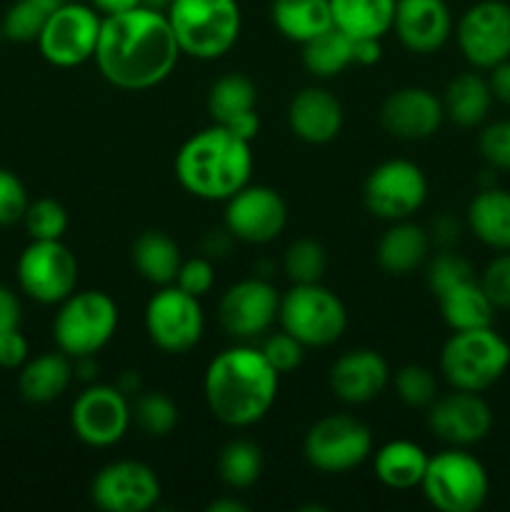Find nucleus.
Returning <instances> with one entry per match:
<instances>
[{
	"instance_id": "7ed1b4c3",
	"label": "nucleus",
	"mask_w": 510,
	"mask_h": 512,
	"mask_svg": "<svg viewBox=\"0 0 510 512\" xmlns=\"http://www.w3.org/2000/svg\"><path fill=\"white\" fill-rule=\"evenodd\" d=\"M250 140L213 123L190 135L175 155V178L200 200H228L250 183Z\"/></svg>"
},
{
	"instance_id": "79ce46f5",
	"label": "nucleus",
	"mask_w": 510,
	"mask_h": 512,
	"mask_svg": "<svg viewBox=\"0 0 510 512\" xmlns=\"http://www.w3.org/2000/svg\"><path fill=\"white\" fill-rule=\"evenodd\" d=\"M478 280L495 310H510V250L495 255Z\"/></svg>"
},
{
	"instance_id": "72a5a7b5",
	"label": "nucleus",
	"mask_w": 510,
	"mask_h": 512,
	"mask_svg": "<svg viewBox=\"0 0 510 512\" xmlns=\"http://www.w3.org/2000/svg\"><path fill=\"white\" fill-rule=\"evenodd\" d=\"M350 63H353V38L335 25L303 43V65L315 78H333Z\"/></svg>"
},
{
	"instance_id": "4468645a",
	"label": "nucleus",
	"mask_w": 510,
	"mask_h": 512,
	"mask_svg": "<svg viewBox=\"0 0 510 512\" xmlns=\"http://www.w3.org/2000/svg\"><path fill=\"white\" fill-rule=\"evenodd\" d=\"M455 40L473 68L490 70L510 58V3L480 0L460 15Z\"/></svg>"
},
{
	"instance_id": "f8f14e48",
	"label": "nucleus",
	"mask_w": 510,
	"mask_h": 512,
	"mask_svg": "<svg viewBox=\"0 0 510 512\" xmlns=\"http://www.w3.org/2000/svg\"><path fill=\"white\" fill-rule=\"evenodd\" d=\"M428 198V178L413 160L393 158L370 170L363 188L365 208L380 220H408Z\"/></svg>"
},
{
	"instance_id": "f3484780",
	"label": "nucleus",
	"mask_w": 510,
	"mask_h": 512,
	"mask_svg": "<svg viewBox=\"0 0 510 512\" xmlns=\"http://www.w3.org/2000/svg\"><path fill=\"white\" fill-rule=\"evenodd\" d=\"M280 295L268 280L245 278L230 285L218 305V320L225 333L235 340L260 338L278 320Z\"/></svg>"
},
{
	"instance_id": "f257e3e1",
	"label": "nucleus",
	"mask_w": 510,
	"mask_h": 512,
	"mask_svg": "<svg viewBox=\"0 0 510 512\" xmlns=\"http://www.w3.org/2000/svg\"><path fill=\"white\" fill-rule=\"evenodd\" d=\"M95 63L100 75L120 90H148L173 73L180 58L165 10L138 5L133 10L103 15Z\"/></svg>"
},
{
	"instance_id": "c85d7f7f",
	"label": "nucleus",
	"mask_w": 510,
	"mask_h": 512,
	"mask_svg": "<svg viewBox=\"0 0 510 512\" xmlns=\"http://www.w3.org/2000/svg\"><path fill=\"white\" fill-rule=\"evenodd\" d=\"M270 18L283 38L300 45L333 28L330 0H273Z\"/></svg>"
},
{
	"instance_id": "de8ad7c7",
	"label": "nucleus",
	"mask_w": 510,
	"mask_h": 512,
	"mask_svg": "<svg viewBox=\"0 0 510 512\" xmlns=\"http://www.w3.org/2000/svg\"><path fill=\"white\" fill-rule=\"evenodd\" d=\"M28 353V340L20 333V328L0 335V368H23L25 360H28Z\"/></svg>"
},
{
	"instance_id": "c03bdc74",
	"label": "nucleus",
	"mask_w": 510,
	"mask_h": 512,
	"mask_svg": "<svg viewBox=\"0 0 510 512\" xmlns=\"http://www.w3.org/2000/svg\"><path fill=\"white\" fill-rule=\"evenodd\" d=\"M478 150L485 163L498 170H510V120H495L483 128L478 138Z\"/></svg>"
},
{
	"instance_id": "cd10ccee",
	"label": "nucleus",
	"mask_w": 510,
	"mask_h": 512,
	"mask_svg": "<svg viewBox=\"0 0 510 512\" xmlns=\"http://www.w3.org/2000/svg\"><path fill=\"white\" fill-rule=\"evenodd\" d=\"M70 380H73V365L68 355L43 353L33 360H25L20 368L18 388L28 403L43 405L60 398L68 390Z\"/></svg>"
},
{
	"instance_id": "9b49d317",
	"label": "nucleus",
	"mask_w": 510,
	"mask_h": 512,
	"mask_svg": "<svg viewBox=\"0 0 510 512\" xmlns=\"http://www.w3.org/2000/svg\"><path fill=\"white\" fill-rule=\"evenodd\" d=\"M305 460L320 473H348L373 453V433L350 415H328L310 425L303 440Z\"/></svg>"
},
{
	"instance_id": "37998d69",
	"label": "nucleus",
	"mask_w": 510,
	"mask_h": 512,
	"mask_svg": "<svg viewBox=\"0 0 510 512\" xmlns=\"http://www.w3.org/2000/svg\"><path fill=\"white\" fill-rule=\"evenodd\" d=\"M260 350H263L268 363L273 365L280 375L293 373V370H298L300 365H303L305 345L300 343V340H295L290 333H285V330L283 333L270 335Z\"/></svg>"
},
{
	"instance_id": "49530a36",
	"label": "nucleus",
	"mask_w": 510,
	"mask_h": 512,
	"mask_svg": "<svg viewBox=\"0 0 510 512\" xmlns=\"http://www.w3.org/2000/svg\"><path fill=\"white\" fill-rule=\"evenodd\" d=\"M175 285L185 293L195 295V298H203L213 290L215 285V270L213 263L208 258H190L183 260L178 270V278H175Z\"/></svg>"
},
{
	"instance_id": "423d86ee",
	"label": "nucleus",
	"mask_w": 510,
	"mask_h": 512,
	"mask_svg": "<svg viewBox=\"0 0 510 512\" xmlns=\"http://www.w3.org/2000/svg\"><path fill=\"white\" fill-rule=\"evenodd\" d=\"M118 330V305L103 290L73 293L60 303L53 320V338L68 358H93Z\"/></svg>"
},
{
	"instance_id": "6ab92c4d",
	"label": "nucleus",
	"mask_w": 510,
	"mask_h": 512,
	"mask_svg": "<svg viewBox=\"0 0 510 512\" xmlns=\"http://www.w3.org/2000/svg\"><path fill=\"white\" fill-rule=\"evenodd\" d=\"M428 428L443 443L453 448H468L490 435L493 410L480 393L453 388V393L438 395L428 405Z\"/></svg>"
},
{
	"instance_id": "c9c22d12",
	"label": "nucleus",
	"mask_w": 510,
	"mask_h": 512,
	"mask_svg": "<svg viewBox=\"0 0 510 512\" xmlns=\"http://www.w3.org/2000/svg\"><path fill=\"white\" fill-rule=\"evenodd\" d=\"M63 3L65 0H15L0 23L3 35L15 43H33L38 40L45 20Z\"/></svg>"
},
{
	"instance_id": "a878e982",
	"label": "nucleus",
	"mask_w": 510,
	"mask_h": 512,
	"mask_svg": "<svg viewBox=\"0 0 510 512\" xmlns=\"http://www.w3.org/2000/svg\"><path fill=\"white\" fill-rule=\"evenodd\" d=\"M468 228L488 248L510 250V190H480L468 205Z\"/></svg>"
},
{
	"instance_id": "5701e85b",
	"label": "nucleus",
	"mask_w": 510,
	"mask_h": 512,
	"mask_svg": "<svg viewBox=\"0 0 510 512\" xmlns=\"http://www.w3.org/2000/svg\"><path fill=\"white\" fill-rule=\"evenodd\" d=\"M255 105H258V88L248 75L228 73L210 85L208 113L213 123L233 130L245 140H253L260 130Z\"/></svg>"
},
{
	"instance_id": "2eb2a0df",
	"label": "nucleus",
	"mask_w": 510,
	"mask_h": 512,
	"mask_svg": "<svg viewBox=\"0 0 510 512\" xmlns=\"http://www.w3.org/2000/svg\"><path fill=\"white\" fill-rule=\"evenodd\" d=\"M133 420L128 395L113 385H90L70 408V425L90 448H110L125 438Z\"/></svg>"
},
{
	"instance_id": "6e6d98bb",
	"label": "nucleus",
	"mask_w": 510,
	"mask_h": 512,
	"mask_svg": "<svg viewBox=\"0 0 510 512\" xmlns=\"http://www.w3.org/2000/svg\"><path fill=\"white\" fill-rule=\"evenodd\" d=\"M0 38H3V28H0Z\"/></svg>"
},
{
	"instance_id": "a19ab883",
	"label": "nucleus",
	"mask_w": 510,
	"mask_h": 512,
	"mask_svg": "<svg viewBox=\"0 0 510 512\" xmlns=\"http://www.w3.org/2000/svg\"><path fill=\"white\" fill-rule=\"evenodd\" d=\"M428 288L435 298H440L448 290L458 288V285L468 283V280H475L473 265L465 258H460L458 253H438L428 265Z\"/></svg>"
},
{
	"instance_id": "b1692460",
	"label": "nucleus",
	"mask_w": 510,
	"mask_h": 512,
	"mask_svg": "<svg viewBox=\"0 0 510 512\" xmlns=\"http://www.w3.org/2000/svg\"><path fill=\"white\" fill-rule=\"evenodd\" d=\"M288 125L305 143H330L343 128V105L325 88H303L290 100Z\"/></svg>"
},
{
	"instance_id": "ddd939ff",
	"label": "nucleus",
	"mask_w": 510,
	"mask_h": 512,
	"mask_svg": "<svg viewBox=\"0 0 510 512\" xmlns=\"http://www.w3.org/2000/svg\"><path fill=\"white\" fill-rule=\"evenodd\" d=\"M18 283L28 298L60 305L78 285V260L63 240H33L18 258Z\"/></svg>"
},
{
	"instance_id": "20e7f679",
	"label": "nucleus",
	"mask_w": 510,
	"mask_h": 512,
	"mask_svg": "<svg viewBox=\"0 0 510 512\" xmlns=\"http://www.w3.org/2000/svg\"><path fill=\"white\" fill-rule=\"evenodd\" d=\"M165 15L180 53L198 60H215L230 53L243 25L238 0H170Z\"/></svg>"
},
{
	"instance_id": "09e8293b",
	"label": "nucleus",
	"mask_w": 510,
	"mask_h": 512,
	"mask_svg": "<svg viewBox=\"0 0 510 512\" xmlns=\"http://www.w3.org/2000/svg\"><path fill=\"white\" fill-rule=\"evenodd\" d=\"M23 313H20V300L5 285H0V335L8 330H18Z\"/></svg>"
},
{
	"instance_id": "f704fd0d",
	"label": "nucleus",
	"mask_w": 510,
	"mask_h": 512,
	"mask_svg": "<svg viewBox=\"0 0 510 512\" xmlns=\"http://www.w3.org/2000/svg\"><path fill=\"white\" fill-rule=\"evenodd\" d=\"M218 473L228 488L248 490L263 473V453L250 440H230L218 458Z\"/></svg>"
},
{
	"instance_id": "4be33fe9",
	"label": "nucleus",
	"mask_w": 510,
	"mask_h": 512,
	"mask_svg": "<svg viewBox=\"0 0 510 512\" xmlns=\"http://www.w3.org/2000/svg\"><path fill=\"white\" fill-rule=\"evenodd\" d=\"M330 390L348 405H365L378 398L390 383L388 360L370 348H355L340 355L330 368Z\"/></svg>"
},
{
	"instance_id": "58836bf2",
	"label": "nucleus",
	"mask_w": 510,
	"mask_h": 512,
	"mask_svg": "<svg viewBox=\"0 0 510 512\" xmlns=\"http://www.w3.org/2000/svg\"><path fill=\"white\" fill-rule=\"evenodd\" d=\"M23 223L33 240H63L65 230H68V213L58 200L40 198L28 205Z\"/></svg>"
},
{
	"instance_id": "39448f33",
	"label": "nucleus",
	"mask_w": 510,
	"mask_h": 512,
	"mask_svg": "<svg viewBox=\"0 0 510 512\" xmlns=\"http://www.w3.org/2000/svg\"><path fill=\"white\" fill-rule=\"evenodd\" d=\"M510 368V343L493 325L453 330L440 350V373L450 388L483 393L493 388Z\"/></svg>"
},
{
	"instance_id": "4c0bfd02",
	"label": "nucleus",
	"mask_w": 510,
	"mask_h": 512,
	"mask_svg": "<svg viewBox=\"0 0 510 512\" xmlns=\"http://www.w3.org/2000/svg\"><path fill=\"white\" fill-rule=\"evenodd\" d=\"M135 423L150 438H165L178 425V405L165 393H143L133 408Z\"/></svg>"
},
{
	"instance_id": "864d4df0",
	"label": "nucleus",
	"mask_w": 510,
	"mask_h": 512,
	"mask_svg": "<svg viewBox=\"0 0 510 512\" xmlns=\"http://www.w3.org/2000/svg\"><path fill=\"white\" fill-rule=\"evenodd\" d=\"M210 512H248V505L240 503V500L225 498V500H215V503L208 505Z\"/></svg>"
},
{
	"instance_id": "412c9836",
	"label": "nucleus",
	"mask_w": 510,
	"mask_h": 512,
	"mask_svg": "<svg viewBox=\"0 0 510 512\" xmlns=\"http://www.w3.org/2000/svg\"><path fill=\"white\" fill-rule=\"evenodd\" d=\"M393 30L410 53L430 55L453 35V15L445 0H398Z\"/></svg>"
},
{
	"instance_id": "1a4fd4ad",
	"label": "nucleus",
	"mask_w": 510,
	"mask_h": 512,
	"mask_svg": "<svg viewBox=\"0 0 510 512\" xmlns=\"http://www.w3.org/2000/svg\"><path fill=\"white\" fill-rule=\"evenodd\" d=\"M205 315L200 298L178 285H163L145 305V333L163 353L183 355L200 343Z\"/></svg>"
},
{
	"instance_id": "7c9ffc66",
	"label": "nucleus",
	"mask_w": 510,
	"mask_h": 512,
	"mask_svg": "<svg viewBox=\"0 0 510 512\" xmlns=\"http://www.w3.org/2000/svg\"><path fill=\"white\" fill-rule=\"evenodd\" d=\"M133 265L140 278L163 288V285L175 283L183 258H180L178 243L170 235L160 230H145L133 243Z\"/></svg>"
},
{
	"instance_id": "a18cd8bd",
	"label": "nucleus",
	"mask_w": 510,
	"mask_h": 512,
	"mask_svg": "<svg viewBox=\"0 0 510 512\" xmlns=\"http://www.w3.org/2000/svg\"><path fill=\"white\" fill-rule=\"evenodd\" d=\"M28 205V193L18 175L0 168V225H13L23 220Z\"/></svg>"
},
{
	"instance_id": "aec40b11",
	"label": "nucleus",
	"mask_w": 510,
	"mask_h": 512,
	"mask_svg": "<svg viewBox=\"0 0 510 512\" xmlns=\"http://www.w3.org/2000/svg\"><path fill=\"white\" fill-rule=\"evenodd\" d=\"M443 118V100L418 85L393 90L380 108V125L385 133L408 143L428 140L430 135L438 133Z\"/></svg>"
},
{
	"instance_id": "603ef678",
	"label": "nucleus",
	"mask_w": 510,
	"mask_h": 512,
	"mask_svg": "<svg viewBox=\"0 0 510 512\" xmlns=\"http://www.w3.org/2000/svg\"><path fill=\"white\" fill-rule=\"evenodd\" d=\"M100 15H115L125 13V10H133L138 5H143V0H88Z\"/></svg>"
},
{
	"instance_id": "9d476101",
	"label": "nucleus",
	"mask_w": 510,
	"mask_h": 512,
	"mask_svg": "<svg viewBox=\"0 0 510 512\" xmlns=\"http://www.w3.org/2000/svg\"><path fill=\"white\" fill-rule=\"evenodd\" d=\"M103 15L90 3L65 0L48 20L38 35V48L50 65L58 68H75L95 55L100 38Z\"/></svg>"
},
{
	"instance_id": "473e14b6",
	"label": "nucleus",
	"mask_w": 510,
	"mask_h": 512,
	"mask_svg": "<svg viewBox=\"0 0 510 512\" xmlns=\"http://www.w3.org/2000/svg\"><path fill=\"white\" fill-rule=\"evenodd\" d=\"M438 300L440 315L450 330H475L488 328L495 320V305L480 288V280H468L458 288L443 293Z\"/></svg>"
},
{
	"instance_id": "6e6552de",
	"label": "nucleus",
	"mask_w": 510,
	"mask_h": 512,
	"mask_svg": "<svg viewBox=\"0 0 510 512\" xmlns=\"http://www.w3.org/2000/svg\"><path fill=\"white\" fill-rule=\"evenodd\" d=\"M278 320L285 333L300 340L305 348H328L338 343L348 328L343 300L320 283L293 285L280 298Z\"/></svg>"
},
{
	"instance_id": "ea45409f",
	"label": "nucleus",
	"mask_w": 510,
	"mask_h": 512,
	"mask_svg": "<svg viewBox=\"0 0 510 512\" xmlns=\"http://www.w3.org/2000/svg\"><path fill=\"white\" fill-rule=\"evenodd\" d=\"M395 393L410 408H428L438 398V380L425 365H405L395 373Z\"/></svg>"
},
{
	"instance_id": "bb28decb",
	"label": "nucleus",
	"mask_w": 510,
	"mask_h": 512,
	"mask_svg": "<svg viewBox=\"0 0 510 512\" xmlns=\"http://www.w3.org/2000/svg\"><path fill=\"white\" fill-rule=\"evenodd\" d=\"M428 460L425 450L413 440H390L373 455L375 478L393 490L420 488Z\"/></svg>"
},
{
	"instance_id": "dca6fc26",
	"label": "nucleus",
	"mask_w": 510,
	"mask_h": 512,
	"mask_svg": "<svg viewBox=\"0 0 510 512\" xmlns=\"http://www.w3.org/2000/svg\"><path fill=\"white\" fill-rule=\"evenodd\" d=\"M90 498L105 512H148L160 500V480L140 460H115L93 478Z\"/></svg>"
},
{
	"instance_id": "2f4dec72",
	"label": "nucleus",
	"mask_w": 510,
	"mask_h": 512,
	"mask_svg": "<svg viewBox=\"0 0 510 512\" xmlns=\"http://www.w3.org/2000/svg\"><path fill=\"white\" fill-rule=\"evenodd\" d=\"M493 105V93L483 75L460 73L445 88L443 110L445 118L453 120L460 128H475L483 123Z\"/></svg>"
},
{
	"instance_id": "a211bd4d",
	"label": "nucleus",
	"mask_w": 510,
	"mask_h": 512,
	"mask_svg": "<svg viewBox=\"0 0 510 512\" xmlns=\"http://www.w3.org/2000/svg\"><path fill=\"white\" fill-rule=\"evenodd\" d=\"M225 230L235 240L263 245L278 238L288 223V208L278 190L268 185H245L225 200Z\"/></svg>"
},
{
	"instance_id": "e433bc0d",
	"label": "nucleus",
	"mask_w": 510,
	"mask_h": 512,
	"mask_svg": "<svg viewBox=\"0 0 510 512\" xmlns=\"http://www.w3.org/2000/svg\"><path fill=\"white\" fill-rule=\"evenodd\" d=\"M325 258L323 245L315 243L313 238H300L285 250L283 268L285 275L293 280V285H305V283H320V278L325 275Z\"/></svg>"
},
{
	"instance_id": "5fc2aeb1",
	"label": "nucleus",
	"mask_w": 510,
	"mask_h": 512,
	"mask_svg": "<svg viewBox=\"0 0 510 512\" xmlns=\"http://www.w3.org/2000/svg\"><path fill=\"white\" fill-rule=\"evenodd\" d=\"M143 5H148V8H158V10H168L170 0H143Z\"/></svg>"
},
{
	"instance_id": "3c124183",
	"label": "nucleus",
	"mask_w": 510,
	"mask_h": 512,
	"mask_svg": "<svg viewBox=\"0 0 510 512\" xmlns=\"http://www.w3.org/2000/svg\"><path fill=\"white\" fill-rule=\"evenodd\" d=\"M380 60V40L378 38H355L353 40V63L373 65Z\"/></svg>"
},
{
	"instance_id": "8fccbe9b",
	"label": "nucleus",
	"mask_w": 510,
	"mask_h": 512,
	"mask_svg": "<svg viewBox=\"0 0 510 512\" xmlns=\"http://www.w3.org/2000/svg\"><path fill=\"white\" fill-rule=\"evenodd\" d=\"M488 85L495 100H500L503 105H510V58L498 63L495 68H490Z\"/></svg>"
},
{
	"instance_id": "f03ea898",
	"label": "nucleus",
	"mask_w": 510,
	"mask_h": 512,
	"mask_svg": "<svg viewBox=\"0 0 510 512\" xmlns=\"http://www.w3.org/2000/svg\"><path fill=\"white\" fill-rule=\"evenodd\" d=\"M280 373L263 350L235 345L215 355L205 368L203 393L215 420L228 428H250L275 405Z\"/></svg>"
},
{
	"instance_id": "393cba45",
	"label": "nucleus",
	"mask_w": 510,
	"mask_h": 512,
	"mask_svg": "<svg viewBox=\"0 0 510 512\" xmlns=\"http://www.w3.org/2000/svg\"><path fill=\"white\" fill-rule=\"evenodd\" d=\"M430 253V238L420 225L408 220H395L383 238L378 240L375 258L390 275H408L425 263Z\"/></svg>"
},
{
	"instance_id": "0eeeda50",
	"label": "nucleus",
	"mask_w": 510,
	"mask_h": 512,
	"mask_svg": "<svg viewBox=\"0 0 510 512\" xmlns=\"http://www.w3.org/2000/svg\"><path fill=\"white\" fill-rule=\"evenodd\" d=\"M420 488L435 510L475 512L488 500L490 478L475 455L465 448H450L428 460Z\"/></svg>"
},
{
	"instance_id": "c756f323",
	"label": "nucleus",
	"mask_w": 510,
	"mask_h": 512,
	"mask_svg": "<svg viewBox=\"0 0 510 512\" xmlns=\"http://www.w3.org/2000/svg\"><path fill=\"white\" fill-rule=\"evenodd\" d=\"M398 0H330L333 25L350 38H383L393 30Z\"/></svg>"
}]
</instances>
